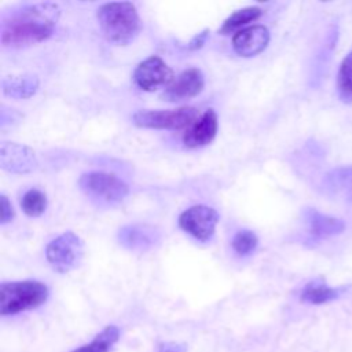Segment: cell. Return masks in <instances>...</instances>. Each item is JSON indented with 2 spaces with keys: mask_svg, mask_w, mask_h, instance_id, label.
Instances as JSON below:
<instances>
[{
  "mask_svg": "<svg viewBox=\"0 0 352 352\" xmlns=\"http://www.w3.org/2000/svg\"><path fill=\"white\" fill-rule=\"evenodd\" d=\"M21 208L30 217L41 216L47 209V195L38 188L28 190L21 199Z\"/></svg>",
  "mask_w": 352,
  "mask_h": 352,
  "instance_id": "21",
  "label": "cell"
},
{
  "mask_svg": "<svg viewBox=\"0 0 352 352\" xmlns=\"http://www.w3.org/2000/svg\"><path fill=\"white\" fill-rule=\"evenodd\" d=\"M158 352H186V346L182 344H177V342L168 341V342L161 344Z\"/></svg>",
  "mask_w": 352,
  "mask_h": 352,
  "instance_id": "25",
  "label": "cell"
},
{
  "mask_svg": "<svg viewBox=\"0 0 352 352\" xmlns=\"http://www.w3.org/2000/svg\"><path fill=\"white\" fill-rule=\"evenodd\" d=\"M337 91L344 103H352V51L341 62L337 76Z\"/></svg>",
  "mask_w": 352,
  "mask_h": 352,
  "instance_id": "20",
  "label": "cell"
},
{
  "mask_svg": "<svg viewBox=\"0 0 352 352\" xmlns=\"http://www.w3.org/2000/svg\"><path fill=\"white\" fill-rule=\"evenodd\" d=\"M326 184L334 192L352 198V166L333 169L326 177Z\"/></svg>",
  "mask_w": 352,
  "mask_h": 352,
  "instance_id": "19",
  "label": "cell"
},
{
  "mask_svg": "<svg viewBox=\"0 0 352 352\" xmlns=\"http://www.w3.org/2000/svg\"><path fill=\"white\" fill-rule=\"evenodd\" d=\"M270 32L263 25H253L238 30L232 36V48L242 58H252L267 48Z\"/></svg>",
  "mask_w": 352,
  "mask_h": 352,
  "instance_id": "12",
  "label": "cell"
},
{
  "mask_svg": "<svg viewBox=\"0 0 352 352\" xmlns=\"http://www.w3.org/2000/svg\"><path fill=\"white\" fill-rule=\"evenodd\" d=\"M0 209H1V216H0V223L4 226L10 221H12V219L15 217V210L11 205V202L8 201L7 195L1 194L0 195Z\"/></svg>",
  "mask_w": 352,
  "mask_h": 352,
  "instance_id": "23",
  "label": "cell"
},
{
  "mask_svg": "<svg viewBox=\"0 0 352 352\" xmlns=\"http://www.w3.org/2000/svg\"><path fill=\"white\" fill-rule=\"evenodd\" d=\"M96 15L104 37L117 45H126L140 30L138 10L129 1L106 3L99 7Z\"/></svg>",
  "mask_w": 352,
  "mask_h": 352,
  "instance_id": "2",
  "label": "cell"
},
{
  "mask_svg": "<svg viewBox=\"0 0 352 352\" xmlns=\"http://www.w3.org/2000/svg\"><path fill=\"white\" fill-rule=\"evenodd\" d=\"M0 165L6 172L21 175L36 170L38 162L34 151L28 146L14 142H3L0 146Z\"/></svg>",
  "mask_w": 352,
  "mask_h": 352,
  "instance_id": "10",
  "label": "cell"
},
{
  "mask_svg": "<svg viewBox=\"0 0 352 352\" xmlns=\"http://www.w3.org/2000/svg\"><path fill=\"white\" fill-rule=\"evenodd\" d=\"M50 296L48 286L38 280L4 282L0 286V312L15 315L43 305Z\"/></svg>",
  "mask_w": 352,
  "mask_h": 352,
  "instance_id": "3",
  "label": "cell"
},
{
  "mask_svg": "<svg viewBox=\"0 0 352 352\" xmlns=\"http://www.w3.org/2000/svg\"><path fill=\"white\" fill-rule=\"evenodd\" d=\"M340 296V290L330 287L320 279H315L308 282L301 290L300 298L309 304H324L336 300Z\"/></svg>",
  "mask_w": 352,
  "mask_h": 352,
  "instance_id": "16",
  "label": "cell"
},
{
  "mask_svg": "<svg viewBox=\"0 0 352 352\" xmlns=\"http://www.w3.org/2000/svg\"><path fill=\"white\" fill-rule=\"evenodd\" d=\"M263 14V10L258 7H245L235 12H232L221 25L220 33L221 34H231L235 30L241 29L242 26L258 19Z\"/></svg>",
  "mask_w": 352,
  "mask_h": 352,
  "instance_id": "18",
  "label": "cell"
},
{
  "mask_svg": "<svg viewBox=\"0 0 352 352\" xmlns=\"http://www.w3.org/2000/svg\"><path fill=\"white\" fill-rule=\"evenodd\" d=\"M120 338V329L114 324L106 326L96 337L88 342L84 344L72 352H109L111 346L118 341Z\"/></svg>",
  "mask_w": 352,
  "mask_h": 352,
  "instance_id": "17",
  "label": "cell"
},
{
  "mask_svg": "<svg viewBox=\"0 0 352 352\" xmlns=\"http://www.w3.org/2000/svg\"><path fill=\"white\" fill-rule=\"evenodd\" d=\"M217 223L219 213L206 205H194L179 216L180 228L201 242L212 239Z\"/></svg>",
  "mask_w": 352,
  "mask_h": 352,
  "instance_id": "7",
  "label": "cell"
},
{
  "mask_svg": "<svg viewBox=\"0 0 352 352\" xmlns=\"http://www.w3.org/2000/svg\"><path fill=\"white\" fill-rule=\"evenodd\" d=\"M219 128L217 114L213 109L205 110L199 117L184 131L183 143L188 148H197L209 144Z\"/></svg>",
  "mask_w": 352,
  "mask_h": 352,
  "instance_id": "11",
  "label": "cell"
},
{
  "mask_svg": "<svg viewBox=\"0 0 352 352\" xmlns=\"http://www.w3.org/2000/svg\"><path fill=\"white\" fill-rule=\"evenodd\" d=\"M120 242L131 250H147L158 239L155 230L146 226H126L118 232Z\"/></svg>",
  "mask_w": 352,
  "mask_h": 352,
  "instance_id": "14",
  "label": "cell"
},
{
  "mask_svg": "<svg viewBox=\"0 0 352 352\" xmlns=\"http://www.w3.org/2000/svg\"><path fill=\"white\" fill-rule=\"evenodd\" d=\"M78 184L88 198L104 205H116L129 192V187L125 182L107 172L84 173L81 175Z\"/></svg>",
  "mask_w": 352,
  "mask_h": 352,
  "instance_id": "4",
  "label": "cell"
},
{
  "mask_svg": "<svg viewBox=\"0 0 352 352\" xmlns=\"http://www.w3.org/2000/svg\"><path fill=\"white\" fill-rule=\"evenodd\" d=\"M205 87V78L199 69L191 67L177 74L169 85H166L161 94V98L166 102H183L191 99L202 92Z\"/></svg>",
  "mask_w": 352,
  "mask_h": 352,
  "instance_id": "9",
  "label": "cell"
},
{
  "mask_svg": "<svg viewBox=\"0 0 352 352\" xmlns=\"http://www.w3.org/2000/svg\"><path fill=\"white\" fill-rule=\"evenodd\" d=\"M173 78V70L157 55L142 60L133 72L135 84L147 92H153L161 87L165 88Z\"/></svg>",
  "mask_w": 352,
  "mask_h": 352,
  "instance_id": "8",
  "label": "cell"
},
{
  "mask_svg": "<svg viewBox=\"0 0 352 352\" xmlns=\"http://www.w3.org/2000/svg\"><path fill=\"white\" fill-rule=\"evenodd\" d=\"M60 8L55 3L22 6L3 16L0 41L3 47H25L45 41L56 28Z\"/></svg>",
  "mask_w": 352,
  "mask_h": 352,
  "instance_id": "1",
  "label": "cell"
},
{
  "mask_svg": "<svg viewBox=\"0 0 352 352\" xmlns=\"http://www.w3.org/2000/svg\"><path fill=\"white\" fill-rule=\"evenodd\" d=\"M40 87L38 77L34 74H18L3 78V94L14 99H29Z\"/></svg>",
  "mask_w": 352,
  "mask_h": 352,
  "instance_id": "15",
  "label": "cell"
},
{
  "mask_svg": "<svg viewBox=\"0 0 352 352\" xmlns=\"http://www.w3.org/2000/svg\"><path fill=\"white\" fill-rule=\"evenodd\" d=\"M257 245H258V238L250 230L238 231L231 241V246H232L234 252L239 256L250 254L252 252L256 250Z\"/></svg>",
  "mask_w": 352,
  "mask_h": 352,
  "instance_id": "22",
  "label": "cell"
},
{
  "mask_svg": "<svg viewBox=\"0 0 352 352\" xmlns=\"http://www.w3.org/2000/svg\"><path fill=\"white\" fill-rule=\"evenodd\" d=\"M208 34H209V30H208V29H205V30H202L201 33L195 34V36L191 38V41L187 44V48H188V50H192V51L201 48V47L205 44V41H206V38H208Z\"/></svg>",
  "mask_w": 352,
  "mask_h": 352,
  "instance_id": "24",
  "label": "cell"
},
{
  "mask_svg": "<svg viewBox=\"0 0 352 352\" xmlns=\"http://www.w3.org/2000/svg\"><path fill=\"white\" fill-rule=\"evenodd\" d=\"M304 219L307 223L308 234L316 239L341 234L345 228V224L340 219L323 214L315 209H308Z\"/></svg>",
  "mask_w": 352,
  "mask_h": 352,
  "instance_id": "13",
  "label": "cell"
},
{
  "mask_svg": "<svg viewBox=\"0 0 352 352\" xmlns=\"http://www.w3.org/2000/svg\"><path fill=\"white\" fill-rule=\"evenodd\" d=\"M199 117L192 106H183L168 110H138L132 116V122L140 128L150 129H183L188 128Z\"/></svg>",
  "mask_w": 352,
  "mask_h": 352,
  "instance_id": "5",
  "label": "cell"
},
{
  "mask_svg": "<svg viewBox=\"0 0 352 352\" xmlns=\"http://www.w3.org/2000/svg\"><path fill=\"white\" fill-rule=\"evenodd\" d=\"M84 253V243L81 238L73 231H66L45 248V257L51 267L60 274H66L78 265Z\"/></svg>",
  "mask_w": 352,
  "mask_h": 352,
  "instance_id": "6",
  "label": "cell"
}]
</instances>
